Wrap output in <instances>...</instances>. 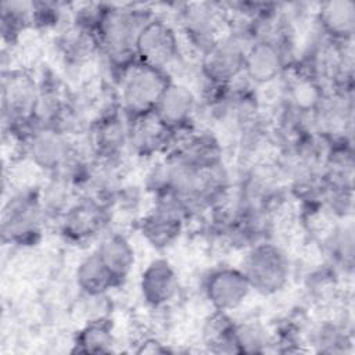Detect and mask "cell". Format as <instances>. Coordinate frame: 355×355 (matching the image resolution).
Listing matches in <instances>:
<instances>
[{"label": "cell", "mask_w": 355, "mask_h": 355, "mask_svg": "<svg viewBox=\"0 0 355 355\" xmlns=\"http://www.w3.org/2000/svg\"><path fill=\"white\" fill-rule=\"evenodd\" d=\"M155 12L157 10L148 4L105 3L96 37L100 58L104 61L112 83L137 62L139 33Z\"/></svg>", "instance_id": "6da1fadb"}, {"label": "cell", "mask_w": 355, "mask_h": 355, "mask_svg": "<svg viewBox=\"0 0 355 355\" xmlns=\"http://www.w3.org/2000/svg\"><path fill=\"white\" fill-rule=\"evenodd\" d=\"M39 96V79L21 68L4 69L1 75L3 130L21 144L33 129V111Z\"/></svg>", "instance_id": "7a4b0ae2"}, {"label": "cell", "mask_w": 355, "mask_h": 355, "mask_svg": "<svg viewBox=\"0 0 355 355\" xmlns=\"http://www.w3.org/2000/svg\"><path fill=\"white\" fill-rule=\"evenodd\" d=\"M39 184L15 189L1 211V240L17 248L37 245L47 226L40 204Z\"/></svg>", "instance_id": "3957f363"}, {"label": "cell", "mask_w": 355, "mask_h": 355, "mask_svg": "<svg viewBox=\"0 0 355 355\" xmlns=\"http://www.w3.org/2000/svg\"><path fill=\"white\" fill-rule=\"evenodd\" d=\"M87 144L97 161L123 166L129 154V118L119 105L116 89L97 108Z\"/></svg>", "instance_id": "277c9868"}, {"label": "cell", "mask_w": 355, "mask_h": 355, "mask_svg": "<svg viewBox=\"0 0 355 355\" xmlns=\"http://www.w3.org/2000/svg\"><path fill=\"white\" fill-rule=\"evenodd\" d=\"M173 22L184 50L197 58L207 51L226 31L227 11L223 3L189 1L176 6Z\"/></svg>", "instance_id": "5b68a950"}, {"label": "cell", "mask_w": 355, "mask_h": 355, "mask_svg": "<svg viewBox=\"0 0 355 355\" xmlns=\"http://www.w3.org/2000/svg\"><path fill=\"white\" fill-rule=\"evenodd\" d=\"M295 33L288 31L254 40L245 51L244 76L257 87L272 85L297 62Z\"/></svg>", "instance_id": "8992f818"}, {"label": "cell", "mask_w": 355, "mask_h": 355, "mask_svg": "<svg viewBox=\"0 0 355 355\" xmlns=\"http://www.w3.org/2000/svg\"><path fill=\"white\" fill-rule=\"evenodd\" d=\"M241 270L247 276L252 291L263 297L283 291L291 279V261L286 250L273 239L262 240L244 252Z\"/></svg>", "instance_id": "52a82bcc"}, {"label": "cell", "mask_w": 355, "mask_h": 355, "mask_svg": "<svg viewBox=\"0 0 355 355\" xmlns=\"http://www.w3.org/2000/svg\"><path fill=\"white\" fill-rule=\"evenodd\" d=\"M136 55L139 62L164 71L171 78V72L186 57V50L173 19L157 11L139 33Z\"/></svg>", "instance_id": "ba28073f"}, {"label": "cell", "mask_w": 355, "mask_h": 355, "mask_svg": "<svg viewBox=\"0 0 355 355\" xmlns=\"http://www.w3.org/2000/svg\"><path fill=\"white\" fill-rule=\"evenodd\" d=\"M169 82L166 72L137 61L112 85L116 89L121 108L128 118H132L153 112Z\"/></svg>", "instance_id": "9c48e42d"}, {"label": "cell", "mask_w": 355, "mask_h": 355, "mask_svg": "<svg viewBox=\"0 0 355 355\" xmlns=\"http://www.w3.org/2000/svg\"><path fill=\"white\" fill-rule=\"evenodd\" d=\"M112 222V212L97 200L79 194L57 225L60 236L69 244L83 245L101 237Z\"/></svg>", "instance_id": "30bf717a"}, {"label": "cell", "mask_w": 355, "mask_h": 355, "mask_svg": "<svg viewBox=\"0 0 355 355\" xmlns=\"http://www.w3.org/2000/svg\"><path fill=\"white\" fill-rule=\"evenodd\" d=\"M189 222L184 211L169 196L154 198L151 207L139 216L136 226L143 240L154 250L171 248L183 234Z\"/></svg>", "instance_id": "8fae6325"}, {"label": "cell", "mask_w": 355, "mask_h": 355, "mask_svg": "<svg viewBox=\"0 0 355 355\" xmlns=\"http://www.w3.org/2000/svg\"><path fill=\"white\" fill-rule=\"evenodd\" d=\"M251 293V284L240 266H215L202 279V294L214 311L232 313L244 305Z\"/></svg>", "instance_id": "7c38bea8"}, {"label": "cell", "mask_w": 355, "mask_h": 355, "mask_svg": "<svg viewBox=\"0 0 355 355\" xmlns=\"http://www.w3.org/2000/svg\"><path fill=\"white\" fill-rule=\"evenodd\" d=\"M72 144L73 139L49 126L33 128L21 143L24 158L46 176L57 173Z\"/></svg>", "instance_id": "4fadbf2b"}, {"label": "cell", "mask_w": 355, "mask_h": 355, "mask_svg": "<svg viewBox=\"0 0 355 355\" xmlns=\"http://www.w3.org/2000/svg\"><path fill=\"white\" fill-rule=\"evenodd\" d=\"M176 137L154 111L129 118V154L139 159L153 161L166 155Z\"/></svg>", "instance_id": "5bb4252c"}, {"label": "cell", "mask_w": 355, "mask_h": 355, "mask_svg": "<svg viewBox=\"0 0 355 355\" xmlns=\"http://www.w3.org/2000/svg\"><path fill=\"white\" fill-rule=\"evenodd\" d=\"M200 108L198 90L189 83L171 79L154 112L178 136L196 128Z\"/></svg>", "instance_id": "9a60e30c"}, {"label": "cell", "mask_w": 355, "mask_h": 355, "mask_svg": "<svg viewBox=\"0 0 355 355\" xmlns=\"http://www.w3.org/2000/svg\"><path fill=\"white\" fill-rule=\"evenodd\" d=\"M179 291V275L169 259L157 257L143 268L139 277V293L147 308L164 311L175 302Z\"/></svg>", "instance_id": "2e32d148"}, {"label": "cell", "mask_w": 355, "mask_h": 355, "mask_svg": "<svg viewBox=\"0 0 355 355\" xmlns=\"http://www.w3.org/2000/svg\"><path fill=\"white\" fill-rule=\"evenodd\" d=\"M316 31L330 42L349 44L355 32V4L351 0L318 3L312 11Z\"/></svg>", "instance_id": "e0dca14e"}, {"label": "cell", "mask_w": 355, "mask_h": 355, "mask_svg": "<svg viewBox=\"0 0 355 355\" xmlns=\"http://www.w3.org/2000/svg\"><path fill=\"white\" fill-rule=\"evenodd\" d=\"M54 44L62 65L69 71H80L93 58L100 57L96 35L71 22L57 32Z\"/></svg>", "instance_id": "ac0fdd59"}, {"label": "cell", "mask_w": 355, "mask_h": 355, "mask_svg": "<svg viewBox=\"0 0 355 355\" xmlns=\"http://www.w3.org/2000/svg\"><path fill=\"white\" fill-rule=\"evenodd\" d=\"M94 250L115 279L116 286H123L136 266V250L128 234L121 230H107Z\"/></svg>", "instance_id": "d6986e66"}, {"label": "cell", "mask_w": 355, "mask_h": 355, "mask_svg": "<svg viewBox=\"0 0 355 355\" xmlns=\"http://www.w3.org/2000/svg\"><path fill=\"white\" fill-rule=\"evenodd\" d=\"M75 283L85 297H104L118 288L115 279L96 252L92 250L76 265Z\"/></svg>", "instance_id": "ffe728a7"}, {"label": "cell", "mask_w": 355, "mask_h": 355, "mask_svg": "<svg viewBox=\"0 0 355 355\" xmlns=\"http://www.w3.org/2000/svg\"><path fill=\"white\" fill-rule=\"evenodd\" d=\"M116 344L114 322L110 316L90 318L75 334L71 352L108 354Z\"/></svg>", "instance_id": "44dd1931"}, {"label": "cell", "mask_w": 355, "mask_h": 355, "mask_svg": "<svg viewBox=\"0 0 355 355\" xmlns=\"http://www.w3.org/2000/svg\"><path fill=\"white\" fill-rule=\"evenodd\" d=\"M39 204L47 225H58L62 215L78 198V190L58 176H46L39 184Z\"/></svg>", "instance_id": "7402d4cb"}, {"label": "cell", "mask_w": 355, "mask_h": 355, "mask_svg": "<svg viewBox=\"0 0 355 355\" xmlns=\"http://www.w3.org/2000/svg\"><path fill=\"white\" fill-rule=\"evenodd\" d=\"M236 320L227 312L214 311L205 318L201 329L202 345L215 354H237L234 343Z\"/></svg>", "instance_id": "603a6c76"}, {"label": "cell", "mask_w": 355, "mask_h": 355, "mask_svg": "<svg viewBox=\"0 0 355 355\" xmlns=\"http://www.w3.org/2000/svg\"><path fill=\"white\" fill-rule=\"evenodd\" d=\"M0 21L3 43L14 46L21 33L32 28V1H3Z\"/></svg>", "instance_id": "cb8c5ba5"}, {"label": "cell", "mask_w": 355, "mask_h": 355, "mask_svg": "<svg viewBox=\"0 0 355 355\" xmlns=\"http://www.w3.org/2000/svg\"><path fill=\"white\" fill-rule=\"evenodd\" d=\"M234 343L237 354H263L273 347V334L258 319L236 322Z\"/></svg>", "instance_id": "d4e9b609"}, {"label": "cell", "mask_w": 355, "mask_h": 355, "mask_svg": "<svg viewBox=\"0 0 355 355\" xmlns=\"http://www.w3.org/2000/svg\"><path fill=\"white\" fill-rule=\"evenodd\" d=\"M309 343L320 352L336 354L344 352L345 347L352 344V338L345 322L326 319L320 320V323L311 330Z\"/></svg>", "instance_id": "484cf974"}, {"label": "cell", "mask_w": 355, "mask_h": 355, "mask_svg": "<svg viewBox=\"0 0 355 355\" xmlns=\"http://www.w3.org/2000/svg\"><path fill=\"white\" fill-rule=\"evenodd\" d=\"M71 6L54 1H32V28L37 31H55L69 24Z\"/></svg>", "instance_id": "4316f807"}, {"label": "cell", "mask_w": 355, "mask_h": 355, "mask_svg": "<svg viewBox=\"0 0 355 355\" xmlns=\"http://www.w3.org/2000/svg\"><path fill=\"white\" fill-rule=\"evenodd\" d=\"M139 348L135 349V352L137 354H164V352H169V348L161 343L158 338L154 337H146L143 340L139 341Z\"/></svg>", "instance_id": "83f0119b"}]
</instances>
